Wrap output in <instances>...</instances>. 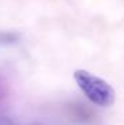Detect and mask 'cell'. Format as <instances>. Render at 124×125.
<instances>
[{
    "mask_svg": "<svg viewBox=\"0 0 124 125\" xmlns=\"http://www.w3.org/2000/svg\"><path fill=\"white\" fill-rule=\"evenodd\" d=\"M0 125H16V123L8 116L0 115Z\"/></svg>",
    "mask_w": 124,
    "mask_h": 125,
    "instance_id": "3957f363",
    "label": "cell"
},
{
    "mask_svg": "<svg viewBox=\"0 0 124 125\" xmlns=\"http://www.w3.org/2000/svg\"><path fill=\"white\" fill-rule=\"evenodd\" d=\"M76 84L85 97L93 105L108 108L116 100V92L112 85L104 79L93 75L85 69H78L73 73Z\"/></svg>",
    "mask_w": 124,
    "mask_h": 125,
    "instance_id": "6da1fadb",
    "label": "cell"
},
{
    "mask_svg": "<svg viewBox=\"0 0 124 125\" xmlns=\"http://www.w3.org/2000/svg\"><path fill=\"white\" fill-rule=\"evenodd\" d=\"M5 94H7V87H5V84L0 80V100H1L3 97H5Z\"/></svg>",
    "mask_w": 124,
    "mask_h": 125,
    "instance_id": "277c9868",
    "label": "cell"
},
{
    "mask_svg": "<svg viewBox=\"0 0 124 125\" xmlns=\"http://www.w3.org/2000/svg\"><path fill=\"white\" fill-rule=\"evenodd\" d=\"M17 40V36L11 32H0V45H5V44H12Z\"/></svg>",
    "mask_w": 124,
    "mask_h": 125,
    "instance_id": "7a4b0ae2",
    "label": "cell"
}]
</instances>
